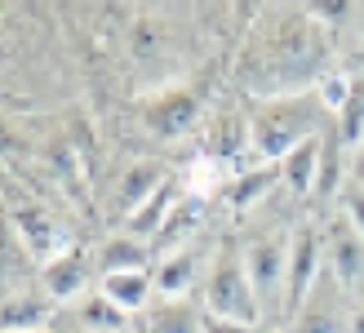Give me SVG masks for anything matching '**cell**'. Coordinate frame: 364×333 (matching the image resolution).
Segmentation results:
<instances>
[{
	"instance_id": "cell-1",
	"label": "cell",
	"mask_w": 364,
	"mask_h": 333,
	"mask_svg": "<svg viewBox=\"0 0 364 333\" xmlns=\"http://www.w3.org/2000/svg\"><path fill=\"white\" fill-rule=\"evenodd\" d=\"M253 156L262 164H280L289 152H298L302 142L320 138L333 125V116L320 107L316 89L306 94H284V98H267L253 111Z\"/></svg>"
},
{
	"instance_id": "cell-2",
	"label": "cell",
	"mask_w": 364,
	"mask_h": 333,
	"mask_svg": "<svg viewBox=\"0 0 364 333\" xmlns=\"http://www.w3.org/2000/svg\"><path fill=\"white\" fill-rule=\"evenodd\" d=\"M200 307H205V316H218V320L262 324V307H258V293H253V280H249L240 240L223 236L209 249V267H205V280H200Z\"/></svg>"
},
{
	"instance_id": "cell-3",
	"label": "cell",
	"mask_w": 364,
	"mask_h": 333,
	"mask_svg": "<svg viewBox=\"0 0 364 333\" xmlns=\"http://www.w3.org/2000/svg\"><path fill=\"white\" fill-rule=\"evenodd\" d=\"M289 240H294V231H284V227H271V231H262V236L245 240V267H249L253 293H258V307H262V324H267V333H280V329H284Z\"/></svg>"
},
{
	"instance_id": "cell-4",
	"label": "cell",
	"mask_w": 364,
	"mask_h": 333,
	"mask_svg": "<svg viewBox=\"0 0 364 333\" xmlns=\"http://www.w3.org/2000/svg\"><path fill=\"white\" fill-rule=\"evenodd\" d=\"M355 307L360 302L347 293V285L324 267L320 280L311 285V293L302 298V307L294 311V320L284 324V333H351Z\"/></svg>"
},
{
	"instance_id": "cell-5",
	"label": "cell",
	"mask_w": 364,
	"mask_h": 333,
	"mask_svg": "<svg viewBox=\"0 0 364 333\" xmlns=\"http://www.w3.org/2000/svg\"><path fill=\"white\" fill-rule=\"evenodd\" d=\"M324 263V218H306L294 227L289 240V280H284V324L294 320V311L302 307V298L311 293V285L320 280ZM284 333V329H280Z\"/></svg>"
},
{
	"instance_id": "cell-6",
	"label": "cell",
	"mask_w": 364,
	"mask_h": 333,
	"mask_svg": "<svg viewBox=\"0 0 364 333\" xmlns=\"http://www.w3.org/2000/svg\"><path fill=\"white\" fill-rule=\"evenodd\" d=\"M324 263H329V271L360 302V293H364V236L342 213L324 218Z\"/></svg>"
},
{
	"instance_id": "cell-7",
	"label": "cell",
	"mask_w": 364,
	"mask_h": 333,
	"mask_svg": "<svg viewBox=\"0 0 364 333\" xmlns=\"http://www.w3.org/2000/svg\"><path fill=\"white\" fill-rule=\"evenodd\" d=\"M98 271H89V258L80 249H67L58 258H49V263L41 267V275H36V285H41V293L53 302V307H71V302H80L85 293H94L89 289V280H94Z\"/></svg>"
},
{
	"instance_id": "cell-8",
	"label": "cell",
	"mask_w": 364,
	"mask_h": 333,
	"mask_svg": "<svg viewBox=\"0 0 364 333\" xmlns=\"http://www.w3.org/2000/svg\"><path fill=\"white\" fill-rule=\"evenodd\" d=\"M205 267H209V249L205 245H191V249H178V253L156 258V267H151L156 298H200Z\"/></svg>"
},
{
	"instance_id": "cell-9",
	"label": "cell",
	"mask_w": 364,
	"mask_h": 333,
	"mask_svg": "<svg viewBox=\"0 0 364 333\" xmlns=\"http://www.w3.org/2000/svg\"><path fill=\"white\" fill-rule=\"evenodd\" d=\"M276 187H280V164H249V169H235L218 187V196L231 213H253L258 205H267Z\"/></svg>"
},
{
	"instance_id": "cell-10",
	"label": "cell",
	"mask_w": 364,
	"mask_h": 333,
	"mask_svg": "<svg viewBox=\"0 0 364 333\" xmlns=\"http://www.w3.org/2000/svg\"><path fill=\"white\" fill-rule=\"evenodd\" d=\"M0 329L5 333H49V329H58V307L41 293V285H31L0 302Z\"/></svg>"
},
{
	"instance_id": "cell-11",
	"label": "cell",
	"mask_w": 364,
	"mask_h": 333,
	"mask_svg": "<svg viewBox=\"0 0 364 333\" xmlns=\"http://www.w3.org/2000/svg\"><path fill=\"white\" fill-rule=\"evenodd\" d=\"M134 324L138 333H205V307L200 298H156Z\"/></svg>"
},
{
	"instance_id": "cell-12",
	"label": "cell",
	"mask_w": 364,
	"mask_h": 333,
	"mask_svg": "<svg viewBox=\"0 0 364 333\" xmlns=\"http://www.w3.org/2000/svg\"><path fill=\"white\" fill-rule=\"evenodd\" d=\"M182 200H187V182H182V178H169L165 187H160V191L147 200V205L134 209L129 218H124L120 231H129V236H138V240H147V245H151V240L165 231V222L173 218V209L182 205Z\"/></svg>"
},
{
	"instance_id": "cell-13",
	"label": "cell",
	"mask_w": 364,
	"mask_h": 333,
	"mask_svg": "<svg viewBox=\"0 0 364 333\" xmlns=\"http://www.w3.org/2000/svg\"><path fill=\"white\" fill-rule=\"evenodd\" d=\"M98 293L112 307H120L129 320H138L156 302V280L151 271H116V275H98Z\"/></svg>"
},
{
	"instance_id": "cell-14",
	"label": "cell",
	"mask_w": 364,
	"mask_h": 333,
	"mask_svg": "<svg viewBox=\"0 0 364 333\" xmlns=\"http://www.w3.org/2000/svg\"><path fill=\"white\" fill-rule=\"evenodd\" d=\"M94 263H98V275H116V271H151L156 267V253L147 240H138L129 231H116V236H107L98 253H94Z\"/></svg>"
},
{
	"instance_id": "cell-15",
	"label": "cell",
	"mask_w": 364,
	"mask_h": 333,
	"mask_svg": "<svg viewBox=\"0 0 364 333\" xmlns=\"http://www.w3.org/2000/svg\"><path fill=\"white\" fill-rule=\"evenodd\" d=\"M200 222H205V200H200V196H187V200L173 209V218L165 222V231L151 240V253L165 258V253H178V249L200 245Z\"/></svg>"
},
{
	"instance_id": "cell-16",
	"label": "cell",
	"mask_w": 364,
	"mask_h": 333,
	"mask_svg": "<svg viewBox=\"0 0 364 333\" xmlns=\"http://www.w3.org/2000/svg\"><path fill=\"white\" fill-rule=\"evenodd\" d=\"M67 316H71V329H76V333H129V324H134L120 307L107 302L98 289L85 293L80 302H71Z\"/></svg>"
},
{
	"instance_id": "cell-17",
	"label": "cell",
	"mask_w": 364,
	"mask_h": 333,
	"mask_svg": "<svg viewBox=\"0 0 364 333\" xmlns=\"http://www.w3.org/2000/svg\"><path fill=\"white\" fill-rule=\"evenodd\" d=\"M324 138V134H320ZM320 138L302 142L298 152H289L280 160V187L294 196V200H306L311 205V191H316V174H320Z\"/></svg>"
},
{
	"instance_id": "cell-18",
	"label": "cell",
	"mask_w": 364,
	"mask_h": 333,
	"mask_svg": "<svg viewBox=\"0 0 364 333\" xmlns=\"http://www.w3.org/2000/svg\"><path fill=\"white\" fill-rule=\"evenodd\" d=\"M169 178L173 174L160 160H138V164H129V174H124V182H120V218H129L134 209H142Z\"/></svg>"
},
{
	"instance_id": "cell-19",
	"label": "cell",
	"mask_w": 364,
	"mask_h": 333,
	"mask_svg": "<svg viewBox=\"0 0 364 333\" xmlns=\"http://www.w3.org/2000/svg\"><path fill=\"white\" fill-rule=\"evenodd\" d=\"M355 85H360V80L351 76V71H324V76L316 80V98H320V107L329 111V116H338V111L351 102Z\"/></svg>"
},
{
	"instance_id": "cell-20",
	"label": "cell",
	"mask_w": 364,
	"mask_h": 333,
	"mask_svg": "<svg viewBox=\"0 0 364 333\" xmlns=\"http://www.w3.org/2000/svg\"><path fill=\"white\" fill-rule=\"evenodd\" d=\"M160 120H169L165 134L178 138L187 134V129H196V102L187 94H165V102H160V116H151V129H160Z\"/></svg>"
},
{
	"instance_id": "cell-21",
	"label": "cell",
	"mask_w": 364,
	"mask_h": 333,
	"mask_svg": "<svg viewBox=\"0 0 364 333\" xmlns=\"http://www.w3.org/2000/svg\"><path fill=\"white\" fill-rule=\"evenodd\" d=\"M333 129H338V138H342V147H347V152L364 142V85H355L351 102L333 116Z\"/></svg>"
},
{
	"instance_id": "cell-22",
	"label": "cell",
	"mask_w": 364,
	"mask_h": 333,
	"mask_svg": "<svg viewBox=\"0 0 364 333\" xmlns=\"http://www.w3.org/2000/svg\"><path fill=\"white\" fill-rule=\"evenodd\" d=\"M333 213H342L351 222V227L364 236V187H355V182H347V187H342V196H338V209Z\"/></svg>"
},
{
	"instance_id": "cell-23",
	"label": "cell",
	"mask_w": 364,
	"mask_h": 333,
	"mask_svg": "<svg viewBox=\"0 0 364 333\" xmlns=\"http://www.w3.org/2000/svg\"><path fill=\"white\" fill-rule=\"evenodd\" d=\"M205 333H267L262 324H240V320H218V316H205Z\"/></svg>"
},
{
	"instance_id": "cell-24",
	"label": "cell",
	"mask_w": 364,
	"mask_h": 333,
	"mask_svg": "<svg viewBox=\"0 0 364 333\" xmlns=\"http://www.w3.org/2000/svg\"><path fill=\"white\" fill-rule=\"evenodd\" d=\"M347 182H355V187H364V142L351 147L347 152Z\"/></svg>"
},
{
	"instance_id": "cell-25",
	"label": "cell",
	"mask_w": 364,
	"mask_h": 333,
	"mask_svg": "<svg viewBox=\"0 0 364 333\" xmlns=\"http://www.w3.org/2000/svg\"><path fill=\"white\" fill-rule=\"evenodd\" d=\"M351 333H364V307H355V316H351Z\"/></svg>"
},
{
	"instance_id": "cell-26",
	"label": "cell",
	"mask_w": 364,
	"mask_h": 333,
	"mask_svg": "<svg viewBox=\"0 0 364 333\" xmlns=\"http://www.w3.org/2000/svg\"><path fill=\"white\" fill-rule=\"evenodd\" d=\"M360 85H364V71H360Z\"/></svg>"
},
{
	"instance_id": "cell-27",
	"label": "cell",
	"mask_w": 364,
	"mask_h": 333,
	"mask_svg": "<svg viewBox=\"0 0 364 333\" xmlns=\"http://www.w3.org/2000/svg\"><path fill=\"white\" fill-rule=\"evenodd\" d=\"M360 307H364V293H360Z\"/></svg>"
},
{
	"instance_id": "cell-28",
	"label": "cell",
	"mask_w": 364,
	"mask_h": 333,
	"mask_svg": "<svg viewBox=\"0 0 364 333\" xmlns=\"http://www.w3.org/2000/svg\"><path fill=\"white\" fill-rule=\"evenodd\" d=\"M49 333H58V329H49Z\"/></svg>"
}]
</instances>
